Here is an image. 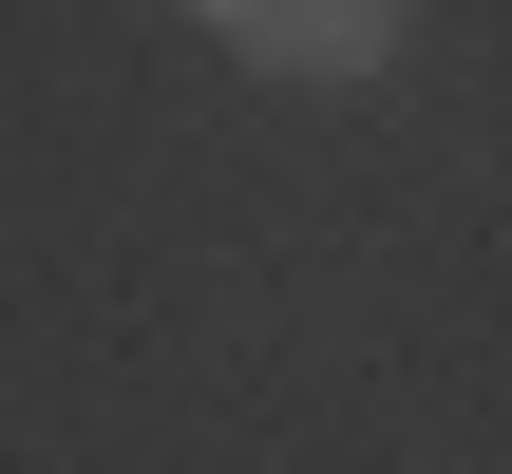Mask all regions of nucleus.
I'll return each mask as SVG.
<instances>
[{
  "mask_svg": "<svg viewBox=\"0 0 512 474\" xmlns=\"http://www.w3.org/2000/svg\"><path fill=\"white\" fill-rule=\"evenodd\" d=\"M209 19H228V57H266V76H304V95H361L418 0H209Z\"/></svg>",
  "mask_w": 512,
  "mask_h": 474,
  "instance_id": "1",
  "label": "nucleus"
}]
</instances>
